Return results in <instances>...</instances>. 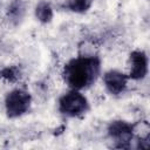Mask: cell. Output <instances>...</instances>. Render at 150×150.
Instances as JSON below:
<instances>
[{
    "label": "cell",
    "mask_w": 150,
    "mask_h": 150,
    "mask_svg": "<svg viewBox=\"0 0 150 150\" xmlns=\"http://www.w3.org/2000/svg\"><path fill=\"white\" fill-rule=\"evenodd\" d=\"M100 73V59L94 55H82L71 59L64 64L62 77L70 89L82 90L93 86Z\"/></svg>",
    "instance_id": "cell-1"
},
{
    "label": "cell",
    "mask_w": 150,
    "mask_h": 150,
    "mask_svg": "<svg viewBox=\"0 0 150 150\" xmlns=\"http://www.w3.org/2000/svg\"><path fill=\"white\" fill-rule=\"evenodd\" d=\"M89 109L87 97L80 90L71 89L59 98V111L67 117H80Z\"/></svg>",
    "instance_id": "cell-2"
},
{
    "label": "cell",
    "mask_w": 150,
    "mask_h": 150,
    "mask_svg": "<svg viewBox=\"0 0 150 150\" xmlns=\"http://www.w3.org/2000/svg\"><path fill=\"white\" fill-rule=\"evenodd\" d=\"M32 103V97L28 91L21 88L13 89L9 91L5 98L6 114L9 118H16L25 115Z\"/></svg>",
    "instance_id": "cell-3"
},
{
    "label": "cell",
    "mask_w": 150,
    "mask_h": 150,
    "mask_svg": "<svg viewBox=\"0 0 150 150\" xmlns=\"http://www.w3.org/2000/svg\"><path fill=\"white\" fill-rule=\"evenodd\" d=\"M108 136L114 143L115 148L118 149H129L135 135V125L122 121H112L108 125Z\"/></svg>",
    "instance_id": "cell-4"
},
{
    "label": "cell",
    "mask_w": 150,
    "mask_h": 150,
    "mask_svg": "<svg viewBox=\"0 0 150 150\" xmlns=\"http://www.w3.org/2000/svg\"><path fill=\"white\" fill-rule=\"evenodd\" d=\"M129 79L132 80H143L148 74V56L144 50H134L129 55Z\"/></svg>",
    "instance_id": "cell-5"
},
{
    "label": "cell",
    "mask_w": 150,
    "mask_h": 150,
    "mask_svg": "<svg viewBox=\"0 0 150 150\" xmlns=\"http://www.w3.org/2000/svg\"><path fill=\"white\" fill-rule=\"evenodd\" d=\"M129 76L125 75L124 73L111 69L104 73L103 75V83L105 86V89L111 94V95H120L122 94L128 84Z\"/></svg>",
    "instance_id": "cell-6"
},
{
    "label": "cell",
    "mask_w": 150,
    "mask_h": 150,
    "mask_svg": "<svg viewBox=\"0 0 150 150\" xmlns=\"http://www.w3.org/2000/svg\"><path fill=\"white\" fill-rule=\"evenodd\" d=\"M53 8L50 7V5L46 1H41L38 4V6L35 7V16L36 19L42 22V23H48L52 21L53 19Z\"/></svg>",
    "instance_id": "cell-7"
},
{
    "label": "cell",
    "mask_w": 150,
    "mask_h": 150,
    "mask_svg": "<svg viewBox=\"0 0 150 150\" xmlns=\"http://www.w3.org/2000/svg\"><path fill=\"white\" fill-rule=\"evenodd\" d=\"M93 0H67L63 7L74 13H86L91 7Z\"/></svg>",
    "instance_id": "cell-8"
},
{
    "label": "cell",
    "mask_w": 150,
    "mask_h": 150,
    "mask_svg": "<svg viewBox=\"0 0 150 150\" xmlns=\"http://www.w3.org/2000/svg\"><path fill=\"white\" fill-rule=\"evenodd\" d=\"M0 76L7 81H15L19 77V70L14 67H7L0 71Z\"/></svg>",
    "instance_id": "cell-9"
}]
</instances>
